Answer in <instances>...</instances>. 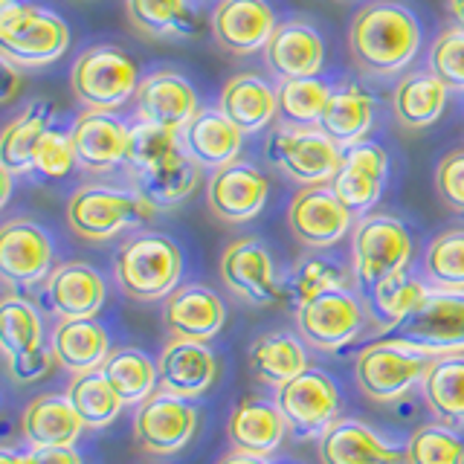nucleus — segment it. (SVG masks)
I'll return each instance as SVG.
<instances>
[{"instance_id": "a211bd4d", "label": "nucleus", "mask_w": 464, "mask_h": 464, "mask_svg": "<svg viewBox=\"0 0 464 464\" xmlns=\"http://www.w3.org/2000/svg\"><path fill=\"white\" fill-rule=\"evenodd\" d=\"M72 145H76V160L82 171L108 174L120 166H128L130 137L134 125H128L111 111H82L70 125Z\"/></svg>"}, {"instance_id": "473e14b6", "label": "nucleus", "mask_w": 464, "mask_h": 464, "mask_svg": "<svg viewBox=\"0 0 464 464\" xmlns=\"http://www.w3.org/2000/svg\"><path fill=\"white\" fill-rule=\"evenodd\" d=\"M447 84L435 76L432 70H412L401 76L395 84V93H392V113L395 120L410 128L420 130L435 125L444 116L447 108Z\"/></svg>"}, {"instance_id": "412c9836", "label": "nucleus", "mask_w": 464, "mask_h": 464, "mask_svg": "<svg viewBox=\"0 0 464 464\" xmlns=\"http://www.w3.org/2000/svg\"><path fill=\"white\" fill-rule=\"evenodd\" d=\"M134 113L145 125L183 130L200 113L192 82L174 70H154L142 76L134 99Z\"/></svg>"}, {"instance_id": "6e6d98bb", "label": "nucleus", "mask_w": 464, "mask_h": 464, "mask_svg": "<svg viewBox=\"0 0 464 464\" xmlns=\"http://www.w3.org/2000/svg\"><path fill=\"white\" fill-rule=\"evenodd\" d=\"M12 178H14V174L0 166V186H4V192H0V207H6L9 198H12Z\"/></svg>"}, {"instance_id": "bb28decb", "label": "nucleus", "mask_w": 464, "mask_h": 464, "mask_svg": "<svg viewBox=\"0 0 464 464\" xmlns=\"http://www.w3.org/2000/svg\"><path fill=\"white\" fill-rule=\"evenodd\" d=\"M287 432L290 427L279 410V403L256 395L238 401L227 424L232 450H241V453L261 456V459L273 456L282 447Z\"/></svg>"}, {"instance_id": "e433bc0d", "label": "nucleus", "mask_w": 464, "mask_h": 464, "mask_svg": "<svg viewBox=\"0 0 464 464\" xmlns=\"http://www.w3.org/2000/svg\"><path fill=\"white\" fill-rule=\"evenodd\" d=\"M430 290L432 287L424 279H418L410 270H401L381 285H374L366 294L369 316L381 331H398L418 311V304L427 299Z\"/></svg>"}, {"instance_id": "79ce46f5", "label": "nucleus", "mask_w": 464, "mask_h": 464, "mask_svg": "<svg viewBox=\"0 0 464 464\" xmlns=\"http://www.w3.org/2000/svg\"><path fill=\"white\" fill-rule=\"evenodd\" d=\"M0 345H4L6 357H18L47 345L44 343V319L29 299L9 294L0 304Z\"/></svg>"}, {"instance_id": "7c9ffc66", "label": "nucleus", "mask_w": 464, "mask_h": 464, "mask_svg": "<svg viewBox=\"0 0 464 464\" xmlns=\"http://www.w3.org/2000/svg\"><path fill=\"white\" fill-rule=\"evenodd\" d=\"M84 420L79 418L76 406L67 395H38L26 403L21 415V435L24 441L38 447H76Z\"/></svg>"}, {"instance_id": "20e7f679", "label": "nucleus", "mask_w": 464, "mask_h": 464, "mask_svg": "<svg viewBox=\"0 0 464 464\" xmlns=\"http://www.w3.org/2000/svg\"><path fill=\"white\" fill-rule=\"evenodd\" d=\"M183 253L163 232H137L113 256V279L134 302L169 299L180 287Z\"/></svg>"}, {"instance_id": "a19ab883", "label": "nucleus", "mask_w": 464, "mask_h": 464, "mask_svg": "<svg viewBox=\"0 0 464 464\" xmlns=\"http://www.w3.org/2000/svg\"><path fill=\"white\" fill-rule=\"evenodd\" d=\"M420 270L432 290H464V229L439 232L427 244Z\"/></svg>"}, {"instance_id": "aec40b11", "label": "nucleus", "mask_w": 464, "mask_h": 464, "mask_svg": "<svg viewBox=\"0 0 464 464\" xmlns=\"http://www.w3.org/2000/svg\"><path fill=\"white\" fill-rule=\"evenodd\" d=\"M276 26L267 0H218L209 14V33L229 55L265 53Z\"/></svg>"}, {"instance_id": "423d86ee", "label": "nucleus", "mask_w": 464, "mask_h": 464, "mask_svg": "<svg viewBox=\"0 0 464 464\" xmlns=\"http://www.w3.org/2000/svg\"><path fill=\"white\" fill-rule=\"evenodd\" d=\"M140 67L116 44H93L70 67V91L87 111L125 108L140 91Z\"/></svg>"}, {"instance_id": "b1692460", "label": "nucleus", "mask_w": 464, "mask_h": 464, "mask_svg": "<svg viewBox=\"0 0 464 464\" xmlns=\"http://www.w3.org/2000/svg\"><path fill=\"white\" fill-rule=\"evenodd\" d=\"M319 464H406V450L357 418H337L319 435Z\"/></svg>"}, {"instance_id": "ddd939ff", "label": "nucleus", "mask_w": 464, "mask_h": 464, "mask_svg": "<svg viewBox=\"0 0 464 464\" xmlns=\"http://www.w3.org/2000/svg\"><path fill=\"white\" fill-rule=\"evenodd\" d=\"M354 221L331 186H302L287 203L290 236L316 253L337 246L354 229Z\"/></svg>"}, {"instance_id": "9d476101", "label": "nucleus", "mask_w": 464, "mask_h": 464, "mask_svg": "<svg viewBox=\"0 0 464 464\" xmlns=\"http://www.w3.org/2000/svg\"><path fill=\"white\" fill-rule=\"evenodd\" d=\"M369 319V308L352 287H337L296 304V334L316 352H340L352 345Z\"/></svg>"}, {"instance_id": "c9c22d12", "label": "nucleus", "mask_w": 464, "mask_h": 464, "mask_svg": "<svg viewBox=\"0 0 464 464\" xmlns=\"http://www.w3.org/2000/svg\"><path fill=\"white\" fill-rule=\"evenodd\" d=\"M55 105L50 99H35L6 122L4 134H0V166L12 174H33V154L38 140L47 134L53 125Z\"/></svg>"}, {"instance_id": "2f4dec72", "label": "nucleus", "mask_w": 464, "mask_h": 464, "mask_svg": "<svg viewBox=\"0 0 464 464\" xmlns=\"http://www.w3.org/2000/svg\"><path fill=\"white\" fill-rule=\"evenodd\" d=\"M250 372L258 383L270 389H282L294 377H299L308 366V352L304 340L294 331H267L258 334L250 345Z\"/></svg>"}, {"instance_id": "5701e85b", "label": "nucleus", "mask_w": 464, "mask_h": 464, "mask_svg": "<svg viewBox=\"0 0 464 464\" xmlns=\"http://www.w3.org/2000/svg\"><path fill=\"white\" fill-rule=\"evenodd\" d=\"M108 285L87 261H64L44 282V299L58 319H87L102 311Z\"/></svg>"}, {"instance_id": "f704fd0d", "label": "nucleus", "mask_w": 464, "mask_h": 464, "mask_svg": "<svg viewBox=\"0 0 464 464\" xmlns=\"http://www.w3.org/2000/svg\"><path fill=\"white\" fill-rule=\"evenodd\" d=\"M372 125H374V99L354 82H343L334 87L323 120H319V128L340 149H348V145L366 140Z\"/></svg>"}, {"instance_id": "13d9d810", "label": "nucleus", "mask_w": 464, "mask_h": 464, "mask_svg": "<svg viewBox=\"0 0 464 464\" xmlns=\"http://www.w3.org/2000/svg\"><path fill=\"white\" fill-rule=\"evenodd\" d=\"M4 4H9V0H0V6H4Z\"/></svg>"}, {"instance_id": "6ab92c4d", "label": "nucleus", "mask_w": 464, "mask_h": 464, "mask_svg": "<svg viewBox=\"0 0 464 464\" xmlns=\"http://www.w3.org/2000/svg\"><path fill=\"white\" fill-rule=\"evenodd\" d=\"M389 174V154L383 145L362 140L357 145L343 149V166L328 183L334 195L340 198L343 207L354 218H362L374 209V203L381 200L383 186Z\"/></svg>"}, {"instance_id": "9b49d317", "label": "nucleus", "mask_w": 464, "mask_h": 464, "mask_svg": "<svg viewBox=\"0 0 464 464\" xmlns=\"http://www.w3.org/2000/svg\"><path fill=\"white\" fill-rule=\"evenodd\" d=\"M218 273L229 294L253 308H267L282 296L270 246L256 236L229 241L218 261Z\"/></svg>"}, {"instance_id": "864d4df0", "label": "nucleus", "mask_w": 464, "mask_h": 464, "mask_svg": "<svg viewBox=\"0 0 464 464\" xmlns=\"http://www.w3.org/2000/svg\"><path fill=\"white\" fill-rule=\"evenodd\" d=\"M215 464H270V461H267V459H261V456L241 453V450H229V453L221 456Z\"/></svg>"}, {"instance_id": "c85d7f7f", "label": "nucleus", "mask_w": 464, "mask_h": 464, "mask_svg": "<svg viewBox=\"0 0 464 464\" xmlns=\"http://www.w3.org/2000/svg\"><path fill=\"white\" fill-rule=\"evenodd\" d=\"M218 108L244 134H258L279 116V93L258 72H236L218 96Z\"/></svg>"}, {"instance_id": "a878e982", "label": "nucleus", "mask_w": 464, "mask_h": 464, "mask_svg": "<svg viewBox=\"0 0 464 464\" xmlns=\"http://www.w3.org/2000/svg\"><path fill=\"white\" fill-rule=\"evenodd\" d=\"M160 389L192 401L209 392L218 381V357L209 343L169 340L157 357Z\"/></svg>"}, {"instance_id": "8fccbe9b", "label": "nucleus", "mask_w": 464, "mask_h": 464, "mask_svg": "<svg viewBox=\"0 0 464 464\" xmlns=\"http://www.w3.org/2000/svg\"><path fill=\"white\" fill-rule=\"evenodd\" d=\"M53 366H58V360L53 354L50 343L35 348V352H26V354H18V357H6V372L14 383H38L44 381Z\"/></svg>"}, {"instance_id": "ea45409f", "label": "nucleus", "mask_w": 464, "mask_h": 464, "mask_svg": "<svg viewBox=\"0 0 464 464\" xmlns=\"http://www.w3.org/2000/svg\"><path fill=\"white\" fill-rule=\"evenodd\" d=\"M67 398L76 406L79 418L84 420L87 430H105L120 418L125 401L120 392L111 386L105 372H87V374H72Z\"/></svg>"}, {"instance_id": "de8ad7c7", "label": "nucleus", "mask_w": 464, "mask_h": 464, "mask_svg": "<svg viewBox=\"0 0 464 464\" xmlns=\"http://www.w3.org/2000/svg\"><path fill=\"white\" fill-rule=\"evenodd\" d=\"M427 70H432L447 84V91L464 93V26H450L432 41L427 53Z\"/></svg>"}, {"instance_id": "603ef678", "label": "nucleus", "mask_w": 464, "mask_h": 464, "mask_svg": "<svg viewBox=\"0 0 464 464\" xmlns=\"http://www.w3.org/2000/svg\"><path fill=\"white\" fill-rule=\"evenodd\" d=\"M21 67L18 64H12L4 58V79H6V87H4V105H9V102L14 99V91H18V84H21Z\"/></svg>"}, {"instance_id": "c03bdc74", "label": "nucleus", "mask_w": 464, "mask_h": 464, "mask_svg": "<svg viewBox=\"0 0 464 464\" xmlns=\"http://www.w3.org/2000/svg\"><path fill=\"white\" fill-rule=\"evenodd\" d=\"M403 450L406 464H464V439L441 420L418 427Z\"/></svg>"}, {"instance_id": "09e8293b", "label": "nucleus", "mask_w": 464, "mask_h": 464, "mask_svg": "<svg viewBox=\"0 0 464 464\" xmlns=\"http://www.w3.org/2000/svg\"><path fill=\"white\" fill-rule=\"evenodd\" d=\"M435 192L456 215H464V149L447 151L435 166Z\"/></svg>"}, {"instance_id": "393cba45", "label": "nucleus", "mask_w": 464, "mask_h": 464, "mask_svg": "<svg viewBox=\"0 0 464 464\" xmlns=\"http://www.w3.org/2000/svg\"><path fill=\"white\" fill-rule=\"evenodd\" d=\"M265 64L279 82L314 79L325 64V41L311 24L282 21L265 47Z\"/></svg>"}, {"instance_id": "f8f14e48", "label": "nucleus", "mask_w": 464, "mask_h": 464, "mask_svg": "<svg viewBox=\"0 0 464 464\" xmlns=\"http://www.w3.org/2000/svg\"><path fill=\"white\" fill-rule=\"evenodd\" d=\"M395 337L432 357L464 354V290H430Z\"/></svg>"}, {"instance_id": "4d7b16f0", "label": "nucleus", "mask_w": 464, "mask_h": 464, "mask_svg": "<svg viewBox=\"0 0 464 464\" xmlns=\"http://www.w3.org/2000/svg\"><path fill=\"white\" fill-rule=\"evenodd\" d=\"M447 6H450V14L456 18V24L464 26V0H447Z\"/></svg>"}, {"instance_id": "6e6552de", "label": "nucleus", "mask_w": 464, "mask_h": 464, "mask_svg": "<svg viewBox=\"0 0 464 464\" xmlns=\"http://www.w3.org/2000/svg\"><path fill=\"white\" fill-rule=\"evenodd\" d=\"M435 357L403 340H381L354 357V381L369 401L392 403L424 383Z\"/></svg>"}, {"instance_id": "5fc2aeb1", "label": "nucleus", "mask_w": 464, "mask_h": 464, "mask_svg": "<svg viewBox=\"0 0 464 464\" xmlns=\"http://www.w3.org/2000/svg\"><path fill=\"white\" fill-rule=\"evenodd\" d=\"M0 464H33V459H29V453H24V450H14L6 444L0 450Z\"/></svg>"}, {"instance_id": "f3484780", "label": "nucleus", "mask_w": 464, "mask_h": 464, "mask_svg": "<svg viewBox=\"0 0 464 464\" xmlns=\"http://www.w3.org/2000/svg\"><path fill=\"white\" fill-rule=\"evenodd\" d=\"M267 198V174L253 163H246V160H232V163L215 169L207 183V207L224 224L253 221L265 209Z\"/></svg>"}, {"instance_id": "2eb2a0df", "label": "nucleus", "mask_w": 464, "mask_h": 464, "mask_svg": "<svg viewBox=\"0 0 464 464\" xmlns=\"http://www.w3.org/2000/svg\"><path fill=\"white\" fill-rule=\"evenodd\" d=\"M198 410L186 398L157 389L151 398L137 403L134 412V439L151 456H174L195 439Z\"/></svg>"}, {"instance_id": "58836bf2", "label": "nucleus", "mask_w": 464, "mask_h": 464, "mask_svg": "<svg viewBox=\"0 0 464 464\" xmlns=\"http://www.w3.org/2000/svg\"><path fill=\"white\" fill-rule=\"evenodd\" d=\"M111 386L120 392L125 403H142L160 389V369L157 360H151L140 348H113L111 357L102 366Z\"/></svg>"}, {"instance_id": "4be33fe9", "label": "nucleus", "mask_w": 464, "mask_h": 464, "mask_svg": "<svg viewBox=\"0 0 464 464\" xmlns=\"http://www.w3.org/2000/svg\"><path fill=\"white\" fill-rule=\"evenodd\" d=\"M227 325V304L207 285H180L163 299V328L171 340L209 343Z\"/></svg>"}, {"instance_id": "4468645a", "label": "nucleus", "mask_w": 464, "mask_h": 464, "mask_svg": "<svg viewBox=\"0 0 464 464\" xmlns=\"http://www.w3.org/2000/svg\"><path fill=\"white\" fill-rule=\"evenodd\" d=\"M276 403L287 427L299 439H319L340 415V389L323 369H304L282 389H276Z\"/></svg>"}, {"instance_id": "72a5a7b5", "label": "nucleus", "mask_w": 464, "mask_h": 464, "mask_svg": "<svg viewBox=\"0 0 464 464\" xmlns=\"http://www.w3.org/2000/svg\"><path fill=\"white\" fill-rule=\"evenodd\" d=\"M125 14L140 35L151 41L200 35V12L192 0H125Z\"/></svg>"}, {"instance_id": "f257e3e1", "label": "nucleus", "mask_w": 464, "mask_h": 464, "mask_svg": "<svg viewBox=\"0 0 464 464\" xmlns=\"http://www.w3.org/2000/svg\"><path fill=\"white\" fill-rule=\"evenodd\" d=\"M420 50V24L398 0H372L348 24V53L369 76H398Z\"/></svg>"}, {"instance_id": "f03ea898", "label": "nucleus", "mask_w": 464, "mask_h": 464, "mask_svg": "<svg viewBox=\"0 0 464 464\" xmlns=\"http://www.w3.org/2000/svg\"><path fill=\"white\" fill-rule=\"evenodd\" d=\"M128 169L134 188L149 198L157 209L183 203L200 183V166L183 149V134L157 125H134Z\"/></svg>"}, {"instance_id": "cd10ccee", "label": "nucleus", "mask_w": 464, "mask_h": 464, "mask_svg": "<svg viewBox=\"0 0 464 464\" xmlns=\"http://www.w3.org/2000/svg\"><path fill=\"white\" fill-rule=\"evenodd\" d=\"M50 348L58 366L70 374L99 372L111 357V334L96 316L87 319H58L50 331Z\"/></svg>"}, {"instance_id": "39448f33", "label": "nucleus", "mask_w": 464, "mask_h": 464, "mask_svg": "<svg viewBox=\"0 0 464 464\" xmlns=\"http://www.w3.org/2000/svg\"><path fill=\"white\" fill-rule=\"evenodd\" d=\"M70 47V26L62 14L38 4L0 6V55L21 70L47 67Z\"/></svg>"}, {"instance_id": "4c0bfd02", "label": "nucleus", "mask_w": 464, "mask_h": 464, "mask_svg": "<svg viewBox=\"0 0 464 464\" xmlns=\"http://www.w3.org/2000/svg\"><path fill=\"white\" fill-rule=\"evenodd\" d=\"M420 395L441 424H464V354L435 357L420 383Z\"/></svg>"}, {"instance_id": "c756f323", "label": "nucleus", "mask_w": 464, "mask_h": 464, "mask_svg": "<svg viewBox=\"0 0 464 464\" xmlns=\"http://www.w3.org/2000/svg\"><path fill=\"white\" fill-rule=\"evenodd\" d=\"M183 149L200 169H221L238 160L244 145V130L227 120L221 108H203L183 130Z\"/></svg>"}, {"instance_id": "7ed1b4c3", "label": "nucleus", "mask_w": 464, "mask_h": 464, "mask_svg": "<svg viewBox=\"0 0 464 464\" xmlns=\"http://www.w3.org/2000/svg\"><path fill=\"white\" fill-rule=\"evenodd\" d=\"M157 207L134 186L113 183H82L67 200V227L84 241H111L125 229L149 224Z\"/></svg>"}, {"instance_id": "37998d69", "label": "nucleus", "mask_w": 464, "mask_h": 464, "mask_svg": "<svg viewBox=\"0 0 464 464\" xmlns=\"http://www.w3.org/2000/svg\"><path fill=\"white\" fill-rule=\"evenodd\" d=\"M334 87L323 79H287L279 82L276 93H279V120L282 125L296 128H314L319 125L325 113V105L331 99Z\"/></svg>"}, {"instance_id": "0eeeda50", "label": "nucleus", "mask_w": 464, "mask_h": 464, "mask_svg": "<svg viewBox=\"0 0 464 464\" xmlns=\"http://www.w3.org/2000/svg\"><path fill=\"white\" fill-rule=\"evenodd\" d=\"M412 236L395 215L369 212L354 221L352 229V276L362 294L389 276L410 270Z\"/></svg>"}, {"instance_id": "1a4fd4ad", "label": "nucleus", "mask_w": 464, "mask_h": 464, "mask_svg": "<svg viewBox=\"0 0 464 464\" xmlns=\"http://www.w3.org/2000/svg\"><path fill=\"white\" fill-rule=\"evenodd\" d=\"M265 154L299 188L328 186L343 166V149L319 125H276L265 142Z\"/></svg>"}, {"instance_id": "a18cd8bd", "label": "nucleus", "mask_w": 464, "mask_h": 464, "mask_svg": "<svg viewBox=\"0 0 464 464\" xmlns=\"http://www.w3.org/2000/svg\"><path fill=\"white\" fill-rule=\"evenodd\" d=\"M337 287H348V270L328 256H304L290 273V296L296 304L311 302Z\"/></svg>"}, {"instance_id": "3c124183", "label": "nucleus", "mask_w": 464, "mask_h": 464, "mask_svg": "<svg viewBox=\"0 0 464 464\" xmlns=\"http://www.w3.org/2000/svg\"><path fill=\"white\" fill-rule=\"evenodd\" d=\"M33 464H84L76 447H38L29 450Z\"/></svg>"}, {"instance_id": "49530a36", "label": "nucleus", "mask_w": 464, "mask_h": 464, "mask_svg": "<svg viewBox=\"0 0 464 464\" xmlns=\"http://www.w3.org/2000/svg\"><path fill=\"white\" fill-rule=\"evenodd\" d=\"M72 169H79L76 145H72V130L53 122L47 128V134H44L35 145L33 174L44 180H58V178H67Z\"/></svg>"}, {"instance_id": "dca6fc26", "label": "nucleus", "mask_w": 464, "mask_h": 464, "mask_svg": "<svg viewBox=\"0 0 464 464\" xmlns=\"http://www.w3.org/2000/svg\"><path fill=\"white\" fill-rule=\"evenodd\" d=\"M53 273V238L29 218H9L0 227V276L12 287H35Z\"/></svg>"}]
</instances>
